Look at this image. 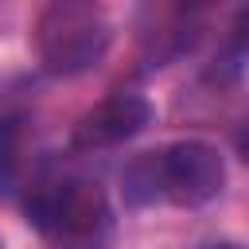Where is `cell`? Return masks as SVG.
I'll list each match as a JSON object with an SVG mask.
<instances>
[{
	"mask_svg": "<svg viewBox=\"0 0 249 249\" xmlns=\"http://www.w3.org/2000/svg\"><path fill=\"white\" fill-rule=\"evenodd\" d=\"M113 27L101 8L82 4V0H58L43 8L35 23V51L47 74L54 78H74L89 66H97L109 51Z\"/></svg>",
	"mask_w": 249,
	"mask_h": 249,
	"instance_id": "obj_1",
	"label": "cell"
},
{
	"mask_svg": "<svg viewBox=\"0 0 249 249\" xmlns=\"http://www.w3.org/2000/svg\"><path fill=\"white\" fill-rule=\"evenodd\" d=\"M160 171V198L175 206H202L226 183V163L214 144L206 140H175L156 152Z\"/></svg>",
	"mask_w": 249,
	"mask_h": 249,
	"instance_id": "obj_2",
	"label": "cell"
},
{
	"mask_svg": "<svg viewBox=\"0 0 249 249\" xmlns=\"http://www.w3.org/2000/svg\"><path fill=\"white\" fill-rule=\"evenodd\" d=\"M27 214L35 218V226L62 237H89L109 218L105 195L93 183H54L27 202Z\"/></svg>",
	"mask_w": 249,
	"mask_h": 249,
	"instance_id": "obj_3",
	"label": "cell"
},
{
	"mask_svg": "<svg viewBox=\"0 0 249 249\" xmlns=\"http://www.w3.org/2000/svg\"><path fill=\"white\" fill-rule=\"evenodd\" d=\"M152 124V105L140 93H113L105 101H97L89 113L78 117L74 124V148L89 152V148H113L132 140L136 132H144Z\"/></svg>",
	"mask_w": 249,
	"mask_h": 249,
	"instance_id": "obj_4",
	"label": "cell"
},
{
	"mask_svg": "<svg viewBox=\"0 0 249 249\" xmlns=\"http://www.w3.org/2000/svg\"><path fill=\"white\" fill-rule=\"evenodd\" d=\"M121 191H124V202H132V206H148V202L160 198L156 152H140V156L121 171Z\"/></svg>",
	"mask_w": 249,
	"mask_h": 249,
	"instance_id": "obj_5",
	"label": "cell"
},
{
	"mask_svg": "<svg viewBox=\"0 0 249 249\" xmlns=\"http://www.w3.org/2000/svg\"><path fill=\"white\" fill-rule=\"evenodd\" d=\"M230 58H249V8H241L230 23Z\"/></svg>",
	"mask_w": 249,
	"mask_h": 249,
	"instance_id": "obj_6",
	"label": "cell"
},
{
	"mask_svg": "<svg viewBox=\"0 0 249 249\" xmlns=\"http://www.w3.org/2000/svg\"><path fill=\"white\" fill-rule=\"evenodd\" d=\"M233 148H237V156H241V160L249 163V121H245V124L237 128V136H233Z\"/></svg>",
	"mask_w": 249,
	"mask_h": 249,
	"instance_id": "obj_7",
	"label": "cell"
},
{
	"mask_svg": "<svg viewBox=\"0 0 249 249\" xmlns=\"http://www.w3.org/2000/svg\"><path fill=\"white\" fill-rule=\"evenodd\" d=\"M214 249H233V245H214Z\"/></svg>",
	"mask_w": 249,
	"mask_h": 249,
	"instance_id": "obj_8",
	"label": "cell"
}]
</instances>
